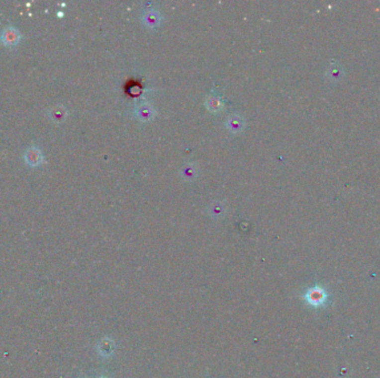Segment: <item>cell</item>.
Wrapping results in <instances>:
<instances>
[{
    "instance_id": "2",
    "label": "cell",
    "mask_w": 380,
    "mask_h": 378,
    "mask_svg": "<svg viewBox=\"0 0 380 378\" xmlns=\"http://www.w3.org/2000/svg\"><path fill=\"white\" fill-rule=\"evenodd\" d=\"M21 38H22L21 33L17 29V28H15L13 26H7L4 27L1 31V35H0V41H1V44H3L7 47H15L19 45Z\"/></svg>"
},
{
    "instance_id": "6",
    "label": "cell",
    "mask_w": 380,
    "mask_h": 378,
    "mask_svg": "<svg viewBox=\"0 0 380 378\" xmlns=\"http://www.w3.org/2000/svg\"><path fill=\"white\" fill-rule=\"evenodd\" d=\"M156 114V110L155 108L151 106L148 102H144L140 103L138 107L136 109V116L141 121H150L151 119L155 117Z\"/></svg>"
},
{
    "instance_id": "10",
    "label": "cell",
    "mask_w": 380,
    "mask_h": 378,
    "mask_svg": "<svg viewBox=\"0 0 380 378\" xmlns=\"http://www.w3.org/2000/svg\"><path fill=\"white\" fill-rule=\"evenodd\" d=\"M49 116L55 122H61L65 120L66 117H67V110H66L63 106H57L50 110Z\"/></svg>"
},
{
    "instance_id": "1",
    "label": "cell",
    "mask_w": 380,
    "mask_h": 378,
    "mask_svg": "<svg viewBox=\"0 0 380 378\" xmlns=\"http://www.w3.org/2000/svg\"><path fill=\"white\" fill-rule=\"evenodd\" d=\"M303 300L306 301L308 305L312 306V307H321V306L326 305L327 301H328V293L321 286L316 285L307 290L305 295H303Z\"/></svg>"
},
{
    "instance_id": "11",
    "label": "cell",
    "mask_w": 380,
    "mask_h": 378,
    "mask_svg": "<svg viewBox=\"0 0 380 378\" xmlns=\"http://www.w3.org/2000/svg\"><path fill=\"white\" fill-rule=\"evenodd\" d=\"M113 349H115V344L109 338L103 339L100 343V345H99V352H100L101 355L104 357L110 356L113 353Z\"/></svg>"
},
{
    "instance_id": "5",
    "label": "cell",
    "mask_w": 380,
    "mask_h": 378,
    "mask_svg": "<svg viewBox=\"0 0 380 378\" xmlns=\"http://www.w3.org/2000/svg\"><path fill=\"white\" fill-rule=\"evenodd\" d=\"M246 126L245 119L242 118L240 114H230L226 120V127L228 130L232 133H240Z\"/></svg>"
},
{
    "instance_id": "3",
    "label": "cell",
    "mask_w": 380,
    "mask_h": 378,
    "mask_svg": "<svg viewBox=\"0 0 380 378\" xmlns=\"http://www.w3.org/2000/svg\"><path fill=\"white\" fill-rule=\"evenodd\" d=\"M23 157H25L26 163L32 167L39 166L42 162H44V155H42V152L39 148L36 146H31L30 148H28V149L25 151V155H23Z\"/></svg>"
},
{
    "instance_id": "9",
    "label": "cell",
    "mask_w": 380,
    "mask_h": 378,
    "mask_svg": "<svg viewBox=\"0 0 380 378\" xmlns=\"http://www.w3.org/2000/svg\"><path fill=\"white\" fill-rule=\"evenodd\" d=\"M206 107L211 112H219L224 108V103L217 95H208L206 98Z\"/></svg>"
},
{
    "instance_id": "8",
    "label": "cell",
    "mask_w": 380,
    "mask_h": 378,
    "mask_svg": "<svg viewBox=\"0 0 380 378\" xmlns=\"http://www.w3.org/2000/svg\"><path fill=\"white\" fill-rule=\"evenodd\" d=\"M199 172V167L197 163L194 162H189V163L185 164L182 169H180L179 174L182 176V179L185 181H193L197 179Z\"/></svg>"
},
{
    "instance_id": "4",
    "label": "cell",
    "mask_w": 380,
    "mask_h": 378,
    "mask_svg": "<svg viewBox=\"0 0 380 378\" xmlns=\"http://www.w3.org/2000/svg\"><path fill=\"white\" fill-rule=\"evenodd\" d=\"M141 20L144 22L145 26L151 28V29H155V28L160 26L161 20H163V16H161V13L157 10V9H148V10L142 15Z\"/></svg>"
},
{
    "instance_id": "7",
    "label": "cell",
    "mask_w": 380,
    "mask_h": 378,
    "mask_svg": "<svg viewBox=\"0 0 380 378\" xmlns=\"http://www.w3.org/2000/svg\"><path fill=\"white\" fill-rule=\"evenodd\" d=\"M226 209L227 207L224 201L216 200L212 201V202L208 205L207 213L213 219H220L226 214Z\"/></svg>"
}]
</instances>
